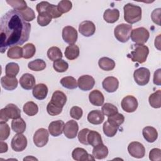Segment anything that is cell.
<instances>
[{"label":"cell","instance_id":"56","mask_svg":"<svg viewBox=\"0 0 161 161\" xmlns=\"http://www.w3.org/2000/svg\"><path fill=\"white\" fill-rule=\"evenodd\" d=\"M153 82L154 84L157 86L161 85V69H158L156 71H155L153 74Z\"/></svg>","mask_w":161,"mask_h":161},{"label":"cell","instance_id":"43","mask_svg":"<svg viewBox=\"0 0 161 161\" xmlns=\"http://www.w3.org/2000/svg\"><path fill=\"white\" fill-rule=\"evenodd\" d=\"M6 3L13 8L14 10L18 11L24 10L28 7L26 3L23 0H6Z\"/></svg>","mask_w":161,"mask_h":161},{"label":"cell","instance_id":"33","mask_svg":"<svg viewBox=\"0 0 161 161\" xmlns=\"http://www.w3.org/2000/svg\"><path fill=\"white\" fill-rule=\"evenodd\" d=\"M60 82L64 87L69 89H74L78 87L76 79L72 76H67L62 78Z\"/></svg>","mask_w":161,"mask_h":161},{"label":"cell","instance_id":"32","mask_svg":"<svg viewBox=\"0 0 161 161\" xmlns=\"http://www.w3.org/2000/svg\"><path fill=\"white\" fill-rule=\"evenodd\" d=\"M150 105L153 108H160L161 107V91L158 90L150 95L148 97Z\"/></svg>","mask_w":161,"mask_h":161},{"label":"cell","instance_id":"20","mask_svg":"<svg viewBox=\"0 0 161 161\" xmlns=\"http://www.w3.org/2000/svg\"><path fill=\"white\" fill-rule=\"evenodd\" d=\"M48 87L45 84H38L33 88L32 94L34 97L38 100L44 99L48 94Z\"/></svg>","mask_w":161,"mask_h":161},{"label":"cell","instance_id":"17","mask_svg":"<svg viewBox=\"0 0 161 161\" xmlns=\"http://www.w3.org/2000/svg\"><path fill=\"white\" fill-rule=\"evenodd\" d=\"M102 86L103 89L108 92H114L119 87V81L115 77L109 76L103 80Z\"/></svg>","mask_w":161,"mask_h":161},{"label":"cell","instance_id":"55","mask_svg":"<svg viewBox=\"0 0 161 161\" xmlns=\"http://www.w3.org/2000/svg\"><path fill=\"white\" fill-rule=\"evenodd\" d=\"M49 4L50 3L47 1H42L38 3L36 5V9L38 14L47 12V7L49 6Z\"/></svg>","mask_w":161,"mask_h":161},{"label":"cell","instance_id":"1","mask_svg":"<svg viewBox=\"0 0 161 161\" xmlns=\"http://www.w3.org/2000/svg\"><path fill=\"white\" fill-rule=\"evenodd\" d=\"M31 25L23 18L19 11L11 9L0 19V52L4 53L8 47L23 45L29 39Z\"/></svg>","mask_w":161,"mask_h":161},{"label":"cell","instance_id":"27","mask_svg":"<svg viewBox=\"0 0 161 161\" xmlns=\"http://www.w3.org/2000/svg\"><path fill=\"white\" fill-rule=\"evenodd\" d=\"M119 18V11L117 9H107L103 14L104 19L108 23H114Z\"/></svg>","mask_w":161,"mask_h":161},{"label":"cell","instance_id":"53","mask_svg":"<svg viewBox=\"0 0 161 161\" xmlns=\"http://www.w3.org/2000/svg\"><path fill=\"white\" fill-rule=\"evenodd\" d=\"M149 159L152 161H160L161 150L158 148H152L149 152Z\"/></svg>","mask_w":161,"mask_h":161},{"label":"cell","instance_id":"24","mask_svg":"<svg viewBox=\"0 0 161 161\" xmlns=\"http://www.w3.org/2000/svg\"><path fill=\"white\" fill-rule=\"evenodd\" d=\"M2 87L8 91H13L18 86V79L16 77H11L7 75L3 76L1 79Z\"/></svg>","mask_w":161,"mask_h":161},{"label":"cell","instance_id":"16","mask_svg":"<svg viewBox=\"0 0 161 161\" xmlns=\"http://www.w3.org/2000/svg\"><path fill=\"white\" fill-rule=\"evenodd\" d=\"M72 158L76 161H86V160H94V157L89 154L87 152L80 147L74 148L72 152Z\"/></svg>","mask_w":161,"mask_h":161},{"label":"cell","instance_id":"39","mask_svg":"<svg viewBox=\"0 0 161 161\" xmlns=\"http://www.w3.org/2000/svg\"><path fill=\"white\" fill-rule=\"evenodd\" d=\"M23 57L25 59L32 58L36 52L35 46L31 43H26L23 47Z\"/></svg>","mask_w":161,"mask_h":161},{"label":"cell","instance_id":"21","mask_svg":"<svg viewBox=\"0 0 161 161\" xmlns=\"http://www.w3.org/2000/svg\"><path fill=\"white\" fill-rule=\"evenodd\" d=\"M67 101V96L64 92L60 91H55L52 96L50 102L57 106L62 108L64 106Z\"/></svg>","mask_w":161,"mask_h":161},{"label":"cell","instance_id":"11","mask_svg":"<svg viewBox=\"0 0 161 161\" xmlns=\"http://www.w3.org/2000/svg\"><path fill=\"white\" fill-rule=\"evenodd\" d=\"M129 154L135 158H141L145 156V148L143 144L138 142H132L128 146Z\"/></svg>","mask_w":161,"mask_h":161},{"label":"cell","instance_id":"10","mask_svg":"<svg viewBox=\"0 0 161 161\" xmlns=\"http://www.w3.org/2000/svg\"><path fill=\"white\" fill-rule=\"evenodd\" d=\"M11 146L15 152L23 151L27 146V138L22 133L15 135L11 140Z\"/></svg>","mask_w":161,"mask_h":161},{"label":"cell","instance_id":"22","mask_svg":"<svg viewBox=\"0 0 161 161\" xmlns=\"http://www.w3.org/2000/svg\"><path fill=\"white\" fill-rule=\"evenodd\" d=\"M104 120V116L101 110H92L87 114V121L92 125H100Z\"/></svg>","mask_w":161,"mask_h":161},{"label":"cell","instance_id":"47","mask_svg":"<svg viewBox=\"0 0 161 161\" xmlns=\"http://www.w3.org/2000/svg\"><path fill=\"white\" fill-rule=\"evenodd\" d=\"M58 11L62 13H66L69 12L72 8V2L68 0H62L60 1L57 5Z\"/></svg>","mask_w":161,"mask_h":161},{"label":"cell","instance_id":"7","mask_svg":"<svg viewBox=\"0 0 161 161\" xmlns=\"http://www.w3.org/2000/svg\"><path fill=\"white\" fill-rule=\"evenodd\" d=\"M150 72L148 69L140 67L134 71L133 78L135 82L139 86H145L150 80Z\"/></svg>","mask_w":161,"mask_h":161},{"label":"cell","instance_id":"23","mask_svg":"<svg viewBox=\"0 0 161 161\" xmlns=\"http://www.w3.org/2000/svg\"><path fill=\"white\" fill-rule=\"evenodd\" d=\"M89 99L92 105L96 106H101L104 103V97L100 91L95 89L89 93Z\"/></svg>","mask_w":161,"mask_h":161},{"label":"cell","instance_id":"3","mask_svg":"<svg viewBox=\"0 0 161 161\" xmlns=\"http://www.w3.org/2000/svg\"><path fill=\"white\" fill-rule=\"evenodd\" d=\"M149 53V48L147 46L142 44H134L131 46V51L128 54V57L133 62L140 64L144 63Z\"/></svg>","mask_w":161,"mask_h":161},{"label":"cell","instance_id":"57","mask_svg":"<svg viewBox=\"0 0 161 161\" xmlns=\"http://www.w3.org/2000/svg\"><path fill=\"white\" fill-rule=\"evenodd\" d=\"M8 144L6 142H4L3 141L0 142V153H3L4 152H6L8 151Z\"/></svg>","mask_w":161,"mask_h":161},{"label":"cell","instance_id":"52","mask_svg":"<svg viewBox=\"0 0 161 161\" xmlns=\"http://www.w3.org/2000/svg\"><path fill=\"white\" fill-rule=\"evenodd\" d=\"M83 114V111L82 108L79 106H73L71 108L70 110V116L75 119H80Z\"/></svg>","mask_w":161,"mask_h":161},{"label":"cell","instance_id":"46","mask_svg":"<svg viewBox=\"0 0 161 161\" xmlns=\"http://www.w3.org/2000/svg\"><path fill=\"white\" fill-rule=\"evenodd\" d=\"M10 135V128L6 123H0V140L4 141Z\"/></svg>","mask_w":161,"mask_h":161},{"label":"cell","instance_id":"8","mask_svg":"<svg viewBox=\"0 0 161 161\" xmlns=\"http://www.w3.org/2000/svg\"><path fill=\"white\" fill-rule=\"evenodd\" d=\"M49 133L45 128H41L37 130L33 135V142L37 147H43L48 141Z\"/></svg>","mask_w":161,"mask_h":161},{"label":"cell","instance_id":"18","mask_svg":"<svg viewBox=\"0 0 161 161\" xmlns=\"http://www.w3.org/2000/svg\"><path fill=\"white\" fill-rule=\"evenodd\" d=\"M35 77L29 73L24 74L19 79V84L21 87L25 90H30L35 86Z\"/></svg>","mask_w":161,"mask_h":161},{"label":"cell","instance_id":"45","mask_svg":"<svg viewBox=\"0 0 161 161\" xmlns=\"http://www.w3.org/2000/svg\"><path fill=\"white\" fill-rule=\"evenodd\" d=\"M52 21L51 16L47 13H42L38 14L37 17V23L41 26H47Z\"/></svg>","mask_w":161,"mask_h":161},{"label":"cell","instance_id":"58","mask_svg":"<svg viewBox=\"0 0 161 161\" xmlns=\"http://www.w3.org/2000/svg\"><path fill=\"white\" fill-rule=\"evenodd\" d=\"M28 159H30V160H37L38 159H36V158H35V157H30V156H28L27 157H26V158H24V160H28Z\"/></svg>","mask_w":161,"mask_h":161},{"label":"cell","instance_id":"36","mask_svg":"<svg viewBox=\"0 0 161 161\" xmlns=\"http://www.w3.org/2000/svg\"><path fill=\"white\" fill-rule=\"evenodd\" d=\"M19 70V67L17 63L10 62L8 63L5 67V73L6 75L16 77Z\"/></svg>","mask_w":161,"mask_h":161},{"label":"cell","instance_id":"50","mask_svg":"<svg viewBox=\"0 0 161 161\" xmlns=\"http://www.w3.org/2000/svg\"><path fill=\"white\" fill-rule=\"evenodd\" d=\"M47 12L51 16L52 18H58L62 16V13L58 11V7L56 5L50 4L47 7Z\"/></svg>","mask_w":161,"mask_h":161},{"label":"cell","instance_id":"42","mask_svg":"<svg viewBox=\"0 0 161 161\" xmlns=\"http://www.w3.org/2000/svg\"><path fill=\"white\" fill-rule=\"evenodd\" d=\"M108 121L114 126L119 128L124 123L125 117L122 114L117 113L116 114L108 117Z\"/></svg>","mask_w":161,"mask_h":161},{"label":"cell","instance_id":"48","mask_svg":"<svg viewBox=\"0 0 161 161\" xmlns=\"http://www.w3.org/2000/svg\"><path fill=\"white\" fill-rule=\"evenodd\" d=\"M20 13L21 14L23 18L26 22L31 21L35 18V14L34 11L30 8V7H27L24 10L20 11Z\"/></svg>","mask_w":161,"mask_h":161},{"label":"cell","instance_id":"49","mask_svg":"<svg viewBox=\"0 0 161 161\" xmlns=\"http://www.w3.org/2000/svg\"><path fill=\"white\" fill-rule=\"evenodd\" d=\"M47 111L50 116H57L62 113V108L57 106L50 101L47 106Z\"/></svg>","mask_w":161,"mask_h":161},{"label":"cell","instance_id":"2","mask_svg":"<svg viewBox=\"0 0 161 161\" xmlns=\"http://www.w3.org/2000/svg\"><path fill=\"white\" fill-rule=\"evenodd\" d=\"M124 19L130 23L133 24L142 19V8L137 5L131 3L126 4L123 7Z\"/></svg>","mask_w":161,"mask_h":161},{"label":"cell","instance_id":"26","mask_svg":"<svg viewBox=\"0 0 161 161\" xmlns=\"http://www.w3.org/2000/svg\"><path fill=\"white\" fill-rule=\"evenodd\" d=\"M92 153L95 159H103L105 158L108 155V148L103 143L94 147Z\"/></svg>","mask_w":161,"mask_h":161},{"label":"cell","instance_id":"40","mask_svg":"<svg viewBox=\"0 0 161 161\" xmlns=\"http://www.w3.org/2000/svg\"><path fill=\"white\" fill-rule=\"evenodd\" d=\"M103 130L104 135L108 137L114 136L118 130V128L110 123L108 120L104 123Z\"/></svg>","mask_w":161,"mask_h":161},{"label":"cell","instance_id":"41","mask_svg":"<svg viewBox=\"0 0 161 161\" xmlns=\"http://www.w3.org/2000/svg\"><path fill=\"white\" fill-rule=\"evenodd\" d=\"M101 111L103 112L104 115H106L108 117L111 116L118 113L117 107L114 104L109 103H106L103 104V106L101 108Z\"/></svg>","mask_w":161,"mask_h":161},{"label":"cell","instance_id":"13","mask_svg":"<svg viewBox=\"0 0 161 161\" xmlns=\"http://www.w3.org/2000/svg\"><path fill=\"white\" fill-rule=\"evenodd\" d=\"M95 84L94 79L89 75H83L79 77L77 80V85L82 91H87L93 88Z\"/></svg>","mask_w":161,"mask_h":161},{"label":"cell","instance_id":"19","mask_svg":"<svg viewBox=\"0 0 161 161\" xmlns=\"http://www.w3.org/2000/svg\"><path fill=\"white\" fill-rule=\"evenodd\" d=\"M65 123L62 120L51 122L48 126V131L53 136H58L62 134Z\"/></svg>","mask_w":161,"mask_h":161},{"label":"cell","instance_id":"30","mask_svg":"<svg viewBox=\"0 0 161 161\" xmlns=\"http://www.w3.org/2000/svg\"><path fill=\"white\" fill-rule=\"evenodd\" d=\"M26 123L21 117L13 119L11 121V128L16 133H23L26 130Z\"/></svg>","mask_w":161,"mask_h":161},{"label":"cell","instance_id":"38","mask_svg":"<svg viewBox=\"0 0 161 161\" xmlns=\"http://www.w3.org/2000/svg\"><path fill=\"white\" fill-rule=\"evenodd\" d=\"M48 58L52 61L62 59L63 55L60 49L57 47H52L47 51Z\"/></svg>","mask_w":161,"mask_h":161},{"label":"cell","instance_id":"28","mask_svg":"<svg viewBox=\"0 0 161 161\" xmlns=\"http://www.w3.org/2000/svg\"><path fill=\"white\" fill-rule=\"evenodd\" d=\"M98 65L99 68L105 71H110L114 69L115 67L114 61L106 57H101L98 61Z\"/></svg>","mask_w":161,"mask_h":161},{"label":"cell","instance_id":"15","mask_svg":"<svg viewBox=\"0 0 161 161\" xmlns=\"http://www.w3.org/2000/svg\"><path fill=\"white\" fill-rule=\"evenodd\" d=\"M96 31V26L93 22L88 20L81 22L79 26V31L86 37L93 35Z\"/></svg>","mask_w":161,"mask_h":161},{"label":"cell","instance_id":"44","mask_svg":"<svg viewBox=\"0 0 161 161\" xmlns=\"http://www.w3.org/2000/svg\"><path fill=\"white\" fill-rule=\"evenodd\" d=\"M53 67L57 72H64L69 68V64L67 62L62 59L55 60L53 63Z\"/></svg>","mask_w":161,"mask_h":161},{"label":"cell","instance_id":"4","mask_svg":"<svg viewBox=\"0 0 161 161\" xmlns=\"http://www.w3.org/2000/svg\"><path fill=\"white\" fill-rule=\"evenodd\" d=\"M21 117V110L15 104L10 103L0 111V123H6L9 119H17Z\"/></svg>","mask_w":161,"mask_h":161},{"label":"cell","instance_id":"34","mask_svg":"<svg viewBox=\"0 0 161 161\" xmlns=\"http://www.w3.org/2000/svg\"><path fill=\"white\" fill-rule=\"evenodd\" d=\"M24 113L30 116H35L38 112V107L36 103L33 101L26 103L23 108Z\"/></svg>","mask_w":161,"mask_h":161},{"label":"cell","instance_id":"12","mask_svg":"<svg viewBox=\"0 0 161 161\" xmlns=\"http://www.w3.org/2000/svg\"><path fill=\"white\" fill-rule=\"evenodd\" d=\"M138 101L136 97L128 95L125 97L121 103V106L123 111L127 113H133L138 108Z\"/></svg>","mask_w":161,"mask_h":161},{"label":"cell","instance_id":"37","mask_svg":"<svg viewBox=\"0 0 161 161\" xmlns=\"http://www.w3.org/2000/svg\"><path fill=\"white\" fill-rule=\"evenodd\" d=\"M7 56L11 59H19L23 57V48L19 46L10 47L7 52Z\"/></svg>","mask_w":161,"mask_h":161},{"label":"cell","instance_id":"5","mask_svg":"<svg viewBox=\"0 0 161 161\" xmlns=\"http://www.w3.org/2000/svg\"><path fill=\"white\" fill-rule=\"evenodd\" d=\"M131 31L132 26L131 25L121 23L115 27L114 35L117 40L121 43H125L129 40Z\"/></svg>","mask_w":161,"mask_h":161},{"label":"cell","instance_id":"9","mask_svg":"<svg viewBox=\"0 0 161 161\" xmlns=\"http://www.w3.org/2000/svg\"><path fill=\"white\" fill-rule=\"evenodd\" d=\"M62 36L65 43L72 45L77 42L78 34L75 28L71 26H66L62 30Z\"/></svg>","mask_w":161,"mask_h":161},{"label":"cell","instance_id":"25","mask_svg":"<svg viewBox=\"0 0 161 161\" xmlns=\"http://www.w3.org/2000/svg\"><path fill=\"white\" fill-rule=\"evenodd\" d=\"M142 135L146 141L149 143H153L158 138V132L157 130L152 126H148L142 130Z\"/></svg>","mask_w":161,"mask_h":161},{"label":"cell","instance_id":"14","mask_svg":"<svg viewBox=\"0 0 161 161\" xmlns=\"http://www.w3.org/2000/svg\"><path fill=\"white\" fill-rule=\"evenodd\" d=\"M79 130V125L76 121L69 120L64 125V133L65 136L69 139L75 138Z\"/></svg>","mask_w":161,"mask_h":161},{"label":"cell","instance_id":"31","mask_svg":"<svg viewBox=\"0 0 161 161\" xmlns=\"http://www.w3.org/2000/svg\"><path fill=\"white\" fill-rule=\"evenodd\" d=\"M87 142L89 145L92 146L93 147L103 143L101 135L96 131L90 130L87 135Z\"/></svg>","mask_w":161,"mask_h":161},{"label":"cell","instance_id":"54","mask_svg":"<svg viewBox=\"0 0 161 161\" xmlns=\"http://www.w3.org/2000/svg\"><path fill=\"white\" fill-rule=\"evenodd\" d=\"M160 14H161L160 8L155 9L151 14V18L153 22L158 26H160Z\"/></svg>","mask_w":161,"mask_h":161},{"label":"cell","instance_id":"35","mask_svg":"<svg viewBox=\"0 0 161 161\" xmlns=\"http://www.w3.org/2000/svg\"><path fill=\"white\" fill-rule=\"evenodd\" d=\"M28 67L33 71H42L46 68V63L42 59L37 58L30 62L28 64Z\"/></svg>","mask_w":161,"mask_h":161},{"label":"cell","instance_id":"29","mask_svg":"<svg viewBox=\"0 0 161 161\" xmlns=\"http://www.w3.org/2000/svg\"><path fill=\"white\" fill-rule=\"evenodd\" d=\"M79 53H80L79 48L77 45L75 44H72L67 46L64 52L65 57L70 60H72L77 58L79 55Z\"/></svg>","mask_w":161,"mask_h":161},{"label":"cell","instance_id":"6","mask_svg":"<svg viewBox=\"0 0 161 161\" xmlns=\"http://www.w3.org/2000/svg\"><path fill=\"white\" fill-rule=\"evenodd\" d=\"M150 36L149 31L144 27H139L132 30L131 39L136 44L143 45L148 40Z\"/></svg>","mask_w":161,"mask_h":161},{"label":"cell","instance_id":"51","mask_svg":"<svg viewBox=\"0 0 161 161\" xmlns=\"http://www.w3.org/2000/svg\"><path fill=\"white\" fill-rule=\"evenodd\" d=\"M89 131L90 130H89L88 128H84L79 132L77 136H78V140L80 143L85 145H89L87 142V135Z\"/></svg>","mask_w":161,"mask_h":161}]
</instances>
